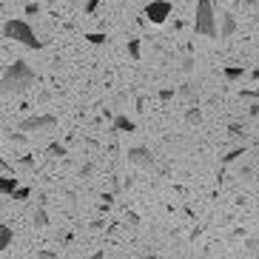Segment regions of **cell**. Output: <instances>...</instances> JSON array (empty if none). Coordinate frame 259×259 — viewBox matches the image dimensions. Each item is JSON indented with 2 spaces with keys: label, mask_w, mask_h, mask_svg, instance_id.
I'll list each match as a JSON object with an SVG mask.
<instances>
[{
  "label": "cell",
  "mask_w": 259,
  "mask_h": 259,
  "mask_svg": "<svg viewBox=\"0 0 259 259\" xmlns=\"http://www.w3.org/2000/svg\"><path fill=\"white\" fill-rule=\"evenodd\" d=\"M29 197H31V188H23V185L12 194V199H17V202H23V199H29Z\"/></svg>",
  "instance_id": "obj_15"
},
{
  "label": "cell",
  "mask_w": 259,
  "mask_h": 259,
  "mask_svg": "<svg viewBox=\"0 0 259 259\" xmlns=\"http://www.w3.org/2000/svg\"><path fill=\"white\" fill-rule=\"evenodd\" d=\"M194 29L202 37H217V15H213V0H197V17Z\"/></svg>",
  "instance_id": "obj_2"
},
{
  "label": "cell",
  "mask_w": 259,
  "mask_h": 259,
  "mask_svg": "<svg viewBox=\"0 0 259 259\" xmlns=\"http://www.w3.org/2000/svg\"><path fill=\"white\" fill-rule=\"evenodd\" d=\"M34 259H60V256H57L54 251H37V256H34Z\"/></svg>",
  "instance_id": "obj_20"
},
{
  "label": "cell",
  "mask_w": 259,
  "mask_h": 259,
  "mask_svg": "<svg viewBox=\"0 0 259 259\" xmlns=\"http://www.w3.org/2000/svg\"><path fill=\"white\" fill-rule=\"evenodd\" d=\"M3 34H6V40L23 43L26 49H40L37 34H34V29H31V26L26 23V20H9V23L3 26Z\"/></svg>",
  "instance_id": "obj_3"
},
{
  "label": "cell",
  "mask_w": 259,
  "mask_h": 259,
  "mask_svg": "<svg viewBox=\"0 0 259 259\" xmlns=\"http://www.w3.org/2000/svg\"><path fill=\"white\" fill-rule=\"evenodd\" d=\"M12 140H15V143H26V140H29V137H26V134H20V131H17V134H15V131H12Z\"/></svg>",
  "instance_id": "obj_23"
},
{
  "label": "cell",
  "mask_w": 259,
  "mask_h": 259,
  "mask_svg": "<svg viewBox=\"0 0 259 259\" xmlns=\"http://www.w3.org/2000/svg\"><path fill=\"white\" fill-rule=\"evenodd\" d=\"M100 3H103V0H85V15H94Z\"/></svg>",
  "instance_id": "obj_19"
},
{
  "label": "cell",
  "mask_w": 259,
  "mask_h": 259,
  "mask_svg": "<svg viewBox=\"0 0 259 259\" xmlns=\"http://www.w3.org/2000/svg\"><path fill=\"white\" fill-rule=\"evenodd\" d=\"M242 74H245L242 66H231V69H225V80H239Z\"/></svg>",
  "instance_id": "obj_13"
},
{
  "label": "cell",
  "mask_w": 259,
  "mask_h": 259,
  "mask_svg": "<svg viewBox=\"0 0 259 259\" xmlns=\"http://www.w3.org/2000/svg\"><path fill=\"white\" fill-rule=\"evenodd\" d=\"M128 162L140 168H154V154L145 145H134V148H128Z\"/></svg>",
  "instance_id": "obj_6"
},
{
  "label": "cell",
  "mask_w": 259,
  "mask_h": 259,
  "mask_svg": "<svg viewBox=\"0 0 259 259\" xmlns=\"http://www.w3.org/2000/svg\"><path fill=\"white\" fill-rule=\"evenodd\" d=\"M137 125H134V120H128L125 114H117L114 117V131H134Z\"/></svg>",
  "instance_id": "obj_10"
},
{
  "label": "cell",
  "mask_w": 259,
  "mask_h": 259,
  "mask_svg": "<svg viewBox=\"0 0 259 259\" xmlns=\"http://www.w3.org/2000/svg\"><path fill=\"white\" fill-rule=\"evenodd\" d=\"M183 71H194V57H185L183 60Z\"/></svg>",
  "instance_id": "obj_21"
},
{
  "label": "cell",
  "mask_w": 259,
  "mask_h": 259,
  "mask_svg": "<svg viewBox=\"0 0 259 259\" xmlns=\"http://www.w3.org/2000/svg\"><path fill=\"white\" fill-rule=\"evenodd\" d=\"M46 225H49V213H46V208L40 205L34 211V228H46Z\"/></svg>",
  "instance_id": "obj_11"
},
{
  "label": "cell",
  "mask_w": 259,
  "mask_h": 259,
  "mask_svg": "<svg viewBox=\"0 0 259 259\" xmlns=\"http://www.w3.org/2000/svg\"><path fill=\"white\" fill-rule=\"evenodd\" d=\"M242 148H234V151H231V154H225V160H222V162H234V160H239V157H242Z\"/></svg>",
  "instance_id": "obj_18"
},
{
  "label": "cell",
  "mask_w": 259,
  "mask_h": 259,
  "mask_svg": "<svg viewBox=\"0 0 259 259\" xmlns=\"http://www.w3.org/2000/svg\"><path fill=\"white\" fill-rule=\"evenodd\" d=\"M49 154H52V157H63V154H66V145L52 143V145H49Z\"/></svg>",
  "instance_id": "obj_16"
},
{
  "label": "cell",
  "mask_w": 259,
  "mask_h": 259,
  "mask_svg": "<svg viewBox=\"0 0 259 259\" xmlns=\"http://www.w3.org/2000/svg\"><path fill=\"white\" fill-rule=\"evenodd\" d=\"M168 15H171V3H168V0H154V3H148V9H145V17H148L151 23H165Z\"/></svg>",
  "instance_id": "obj_5"
},
{
  "label": "cell",
  "mask_w": 259,
  "mask_h": 259,
  "mask_svg": "<svg viewBox=\"0 0 259 259\" xmlns=\"http://www.w3.org/2000/svg\"><path fill=\"white\" fill-rule=\"evenodd\" d=\"M26 15H40V6H34V3H29V6H26Z\"/></svg>",
  "instance_id": "obj_22"
},
{
  "label": "cell",
  "mask_w": 259,
  "mask_h": 259,
  "mask_svg": "<svg viewBox=\"0 0 259 259\" xmlns=\"http://www.w3.org/2000/svg\"><path fill=\"white\" fill-rule=\"evenodd\" d=\"M234 31H236V17L231 15V12H225V15H222V29L217 31V34H220V37H231Z\"/></svg>",
  "instance_id": "obj_7"
},
{
  "label": "cell",
  "mask_w": 259,
  "mask_h": 259,
  "mask_svg": "<svg viewBox=\"0 0 259 259\" xmlns=\"http://www.w3.org/2000/svg\"><path fill=\"white\" fill-rule=\"evenodd\" d=\"M85 40H89L92 46H103V43H108V34H103V31H92V34H85Z\"/></svg>",
  "instance_id": "obj_12"
},
{
  "label": "cell",
  "mask_w": 259,
  "mask_h": 259,
  "mask_svg": "<svg viewBox=\"0 0 259 259\" xmlns=\"http://www.w3.org/2000/svg\"><path fill=\"white\" fill-rule=\"evenodd\" d=\"M12 242H15V231L9 228V225H0V251H6Z\"/></svg>",
  "instance_id": "obj_9"
},
{
  "label": "cell",
  "mask_w": 259,
  "mask_h": 259,
  "mask_svg": "<svg viewBox=\"0 0 259 259\" xmlns=\"http://www.w3.org/2000/svg\"><path fill=\"white\" fill-rule=\"evenodd\" d=\"M54 125H57V117L54 114H34V117H26L23 122H20V134H34V131H52Z\"/></svg>",
  "instance_id": "obj_4"
},
{
  "label": "cell",
  "mask_w": 259,
  "mask_h": 259,
  "mask_svg": "<svg viewBox=\"0 0 259 259\" xmlns=\"http://www.w3.org/2000/svg\"><path fill=\"white\" fill-rule=\"evenodd\" d=\"M128 54L134 60H140V40H128Z\"/></svg>",
  "instance_id": "obj_17"
},
{
  "label": "cell",
  "mask_w": 259,
  "mask_h": 259,
  "mask_svg": "<svg viewBox=\"0 0 259 259\" xmlns=\"http://www.w3.org/2000/svg\"><path fill=\"white\" fill-rule=\"evenodd\" d=\"M202 117H199V111H188V122H199Z\"/></svg>",
  "instance_id": "obj_24"
},
{
  "label": "cell",
  "mask_w": 259,
  "mask_h": 259,
  "mask_svg": "<svg viewBox=\"0 0 259 259\" xmlns=\"http://www.w3.org/2000/svg\"><path fill=\"white\" fill-rule=\"evenodd\" d=\"M180 94H183V97H188V100H194V97L199 94V89H197L194 83H185L183 89H180Z\"/></svg>",
  "instance_id": "obj_14"
},
{
  "label": "cell",
  "mask_w": 259,
  "mask_h": 259,
  "mask_svg": "<svg viewBox=\"0 0 259 259\" xmlns=\"http://www.w3.org/2000/svg\"><path fill=\"white\" fill-rule=\"evenodd\" d=\"M20 188V183H17V177H0V194H6V197H12L15 191Z\"/></svg>",
  "instance_id": "obj_8"
},
{
  "label": "cell",
  "mask_w": 259,
  "mask_h": 259,
  "mask_svg": "<svg viewBox=\"0 0 259 259\" xmlns=\"http://www.w3.org/2000/svg\"><path fill=\"white\" fill-rule=\"evenodd\" d=\"M37 83V74L31 71V66L26 60H15L3 71L0 77V94H6V97H17V94H26L31 85Z\"/></svg>",
  "instance_id": "obj_1"
}]
</instances>
